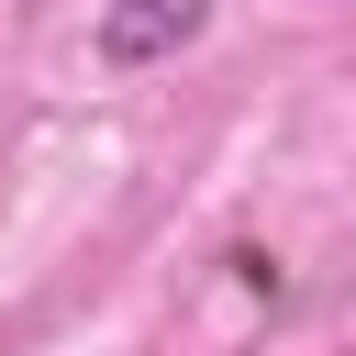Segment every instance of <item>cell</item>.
<instances>
[{
  "mask_svg": "<svg viewBox=\"0 0 356 356\" xmlns=\"http://www.w3.org/2000/svg\"><path fill=\"white\" fill-rule=\"evenodd\" d=\"M200 22H211V0H111V11H100V56H111V67H156V56H178Z\"/></svg>",
  "mask_w": 356,
  "mask_h": 356,
  "instance_id": "obj_1",
  "label": "cell"
}]
</instances>
